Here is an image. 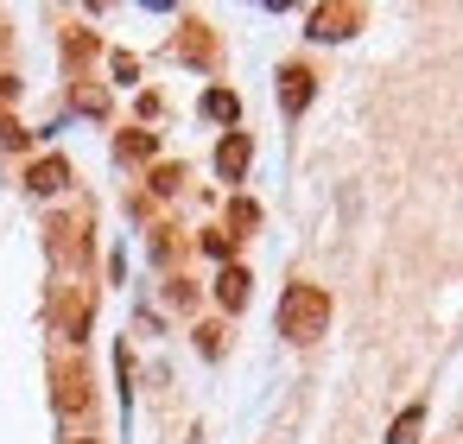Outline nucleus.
<instances>
[{"label":"nucleus","mask_w":463,"mask_h":444,"mask_svg":"<svg viewBox=\"0 0 463 444\" xmlns=\"http://www.w3.org/2000/svg\"><path fill=\"white\" fill-rule=\"evenodd\" d=\"M254 222H260V210H254V203L241 197V203H235V229H254Z\"/></svg>","instance_id":"11"},{"label":"nucleus","mask_w":463,"mask_h":444,"mask_svg":"<svg viewBox=\"0 0 463 444\" xmlns=\"http://www.w3.org/2000/svg\"><path fill=\"white\" fill-rule=\"evenodd\" d=\"M305 102H311V71H279V109L286 115H305Z\"/></svg>","instance_id":"3"},{"label":"nucleus","mask_w":463,"mask_h":444,"mask_svg":"<svg viewBox=\"0 0 463 444\" xmlns=\"http://www.w3.org/2000/svg\"><path fill=\"white\" fill-rule=\"evenodd\" d=\"M355 26H362L355 7H317V14H311V39H324V45H330V39H349Z\"/></svg>","instance_id":"2"},{"label":"nucleus","mask_w":463,"mask_h":444,"mask_svg":"<svg viewBox=\"0 0 463 444\" xmlns=\"http://www.w3.org/2000/svg\"><path fill=\"white\" fill-rule=\"evenodd\" d=\"M248 159H254V146H248V134H229V140L216 146V172H222L229 184H235V178L248 172Z\"/></svg>","instance_id":"4"},{"label":"nucleus","mask_w":463,"mask_h":444,"mask_svg":"<svg viewBox=\"0 0 463 444\" xmlns=\"http://www.w3.org/2000/svg\"><path fill=\"white\" fill-rule=\"evenodd\" d=\"M419 425H425V406H406V412L393 419V431H387V444H419Z\"/></svg>","instance_id":"8"},{"label":"nucleus","mask_w":463,"mask_h":444,"mask_svg":"<svg viewBox=\"0 0 463 444\" xmlns=\"http://www.w3.org/2000/svg\"><path fill=\"white\" fill-rule=\"evenodd\" d=\"M203 254L229 260V254H235V235H229V229H210V235H203Z\"/></svg>","instance_id":"10"},{"label":"nucleus","mask_w":463,"mask_h":444,"mask_svg":"<svg viewBox=\"0 0 463 444\" xmlns=\"http://www.w3.org/2000/svg\"><path fill=\"white\" fill-rule=\"evenodd\" d=\"M216 305H222V311H241V305H248V273H241V267H222V273H216Z\"/></svg>","instance_id":"6"},{"label":"nucleus","mask_w":463,"mask_h":444,"mask_svg":"<svg viewBox=\"0 0 463 444\" xmlns=\"http://www.w3.org/2000/svg\"><path fill=\"white\" fill-rule=\"evenodd\" d=\"M64 184H71V165H64V159H39V165L26 172V191H39V197H58Z\"/></svg>","instance_id":"5"},{"label":"nucleus","mask_w":463,"mask_h":444,"mask_svg":"<svg viewBox=\"0 0 463 444\" xmlns=\"http://www.w3.org/2000/svg\"><path fill=\"white\" fill-rule=\"evenodd\" d=\"M203 115H210V121H235V115H241L235 90H210V96H203Z\"/></svg>","instance_id":"9"},{"label":"nucleus","mask_w":463,"mask_h":444,"mask_svg":"<svg viewBox=\"0 0 463 444\" xmlns=\"http://www.w3.org/2000/svg\"><path fill=\"white\" fill-rule=\"evenodd\" d=\"M115 153H121V159H153V153H159V140H153L146 128H134V134H121V140H115Z\"/></svg>","instance_id":"7"},{"label":"nucleus","mask_w":463,"mask_h":444,"mask_svg":"<svg viewBox=\"0 0 463 444\" xmlns=\"http://www.w3.org/2000/svg\"><path fill=\"white\" fill-rule=\"evenodd\" d=\"M324 324H330V292L324 286H286V298H279V336L317 343Z\"/></svg>","instance_id":"1"}]
</instances>
